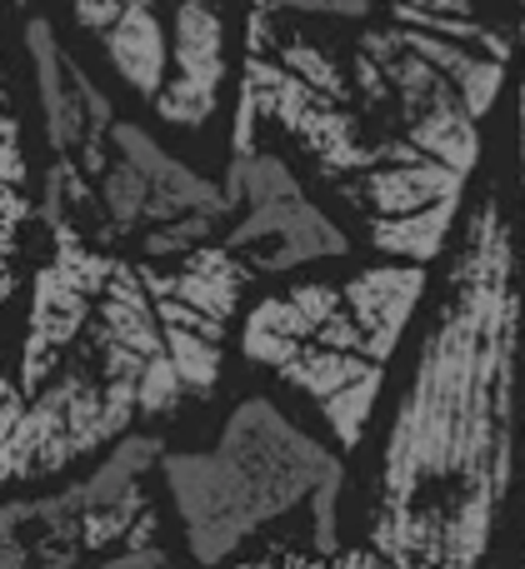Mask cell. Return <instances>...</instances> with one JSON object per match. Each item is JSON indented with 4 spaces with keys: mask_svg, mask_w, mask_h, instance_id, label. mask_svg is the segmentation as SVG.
Segmentation results:
<instances>
[{
    "mask_svg": "<svg viewBox=\"0 0 525 569\" xmlns=\"http://www.w3.org/2000/svg\"><path fill=\"white\" fill-rule=\"evenodd\" d=\"M516 230L496 196L466 220L436 315L390 415L370 505L386 565H476L516 480V385L525 300Z\"/></svg>",
    "mask_w": 525,
    "mask_h": 569,
    "instance_id": "1",
    "label": "cell"
},
{
    "mask_svg": "<svg viewBox=\"0 0 525 569\" xmlns=\"http://www.w3.org/2000/svg\"><path fill=\"white\" fill-rule=\"evenodd\" d=\"M426 295L420 260H386L350 280H306L260 295L240 320V355L280 375L320 410L336 450H356L386 385V365Z\"/></svg>",
    "mask_w": 525,
    "mask_h": 569,
    "instance_id": "2",
    "label": "cell"
},
{
    "mask_svg": "<svg viewBox=\"0 0 525 569\" xmlns=\"http://www.w3.org/2000/svg\"><path fill=\"white\" fill-rule=\"evenodd\" d=\"M160 475L186 550L200 565L230 560L246 550V540L266 535V525H280L300 510L310 515L316 560H350L340 550V450H326L280 405L240 400L210 450L160 455Z\"/></svg>",
    "mask_w": 525,
    "mask_h": 569,
    "instance_id": "3",
    "label": "cell"
},
{
    "mask_svg": "<svg viewBox=\"0 0 525 569\" xmlns=\"http://www.w3.org/2000/svg\"><path fill=\"white\" fill-rule=\"evenodd\" d=\"M166 445L156 435H120L106 460L86 480L56 495H26L0 505V565H76L80 555H100L126 545L150 515L146 470L160 465Z\"/></svg>",
    "mask_w": 525,
    "mask_h": 569,
    "instance_id": "4",
    "label": "cell"
},
{
    "mask_svg": "<svg viewBox=\"0 0 525 569\" xmlns=\"http://www.w3.org/2000/svg\"><path fill=\"white\" fill-rule=\"evenodd\" d=\"M226 190L236 200L226 246L240 250L246 266L260 270V276L350 256V236L306 196L296 170L270 150H236Z\"/></svg>",
    "mask_w": 525,
    "mask_h": 569,
    "instance_id": "5",
    "label": "cell"
},
{
    "mask_svg": "<svg viewBox=\"0 0 525 569\" xmlns=\"http://www.w3.org/2000/svg\"><path fill=\"white\" fill-rule=\"evenodd\" d=\"M90 206H100V226L106 240H140L150 230L170 226L186 216H226L236 210L226 186L206 180L176 160L160 140H150L130 120H110L106 140V166L90 180Z\"/></svg>",
    "mask_w": 525,
    "mask_h": 569,
    "instance_id": "6",
    "label": "cell"
},
{
    "mask_svg": "<svg viewBox=\"0 0 525 569\" xmlns=\"http://www.w3.org/2000/svg\"><path fill=\"white\" fill-rule=\"evenodd\" d=\"M390 16L416 20V26H430V30H440V36H456V40H470V46H481V50L506 56V36L481 26L476 0H390Z\"/></svg>",
    "mask_w": 525,
    "mask_h": 569,
    "instance_id": "7",
    "label": "cell"
},
{
    "mask_svg": "<svg viewBox=\"0 0 525 569\" xmlns=\"http://www.w3.org/2000/svg\"><path fill=\"white\" fill-rule=\"evenodd\" d=\"M250 10L280 20V16H330V20H366L370 0H250Z\"/></svg>",
    "mask_w": 525,
    "mask_h": 569,
    "instance_id": "8",
    "label": "cell"
},
{
    "mask_svg": "<svg viewBox=\"0 0 525 569\" xmlns=\"http://www.w3.org/2000/svg\"><path fill=\"white\" fill-rule=\"evenodd\" d=\"M516 126H521V190H525V86H521V120Z\"/></svg>",
    "mask_w": 525,
    "mask_h": 569,
    "instance_id": "9",
    "label": "cell"
},
{
    "mask_svg": "<svg viewBox=\"0 0 525 569\" xmlns=\"http://www.w3.org/2000/svg\"><path fill=\"white\" fill-rule=\"evenodd\" d=\"M0 395H16V385H10V380H6V375H0Z\"/></svg>",
    "mask_w": 525,
    "mask_h": 569,
    "instance_id": "10",
    "label": "cell"
},
{
    "mask_svg": "<svg viewBox=\"0 0 525 569\" xmlns=\"http://www.w3.org/2000/svg\"><path fill=\"white\" fill-rule=\"evenodd\" d=\"M521 56H525V16H521Z\"/></svg>",
    "mask_w": 525,
    "mask_h": 569,
    "instance_id": "11",
    "label": "cell"
},
{
    "mask_svg": "<svg viewBox=\"0 0 525 569\" xmlns=\"http://www.w3.org/2000/svg\"><path fill=\"white\" fill-rule=\"evenodd\" d=\"M10 6H26V0H10Z\"/></svg>",
    "mask_w": 525,
    "mask_h": 569,
    "instance_id": "12",
    "label": "cell"
}]
</instances>
